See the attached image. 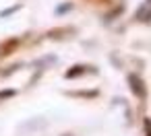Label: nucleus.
Masks as SVG:
<instances>
[{"label":"nucleus","mask_w":151,"mask_h":136,"mask_svg":"<svg viewBox=\"0 0 151 136\" xmlns=\"http://www.w3.org/2000/svg\"><path fill=\"white\" fill-rule=\"evenodd\" d=\"M145 128H147V132H149V136H151V122H149V120L145 122Z\"/></svg>","instance_id":"nucleus-1"}]
</instances>
